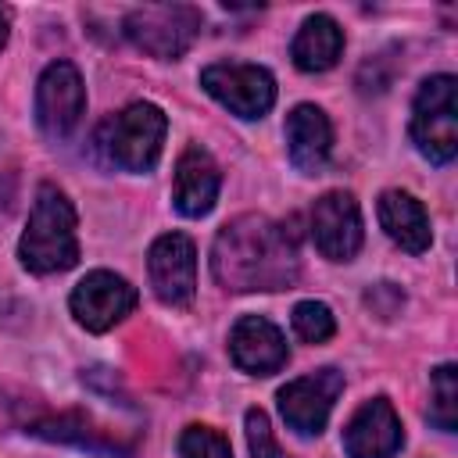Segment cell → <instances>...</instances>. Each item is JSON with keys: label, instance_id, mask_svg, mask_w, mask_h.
Listing matches in <instances>:
<instances>
[{"label": "cell", "instance_id": "9c48e42d", "mask_svg": "<svg viewBox=\"0 0 458 458\" xmlns=\"http://www.w3.org/2000/svg\"><path fill=\"white\" fill-rule=\"evenodd\" d=\"M136 308V286L114 272H89L72 290V315L89 333H107Z\"/></svg>", "mask_w": 458, "mask_h": 458}, {"label": "cell", "instance_id": "52a82bcc", "mask_svg": "<svg viewBox=\"0 0 458 458\" xmlns=\"http://www.w3.org/2000/svg\"><path fill=\"white\" fill-rule=\"evenodd\" d=\"M86 111V86L72 61H54L36 82V122L50 140H68Z\"/></svg>", "mask_w": 458, "mask_h": 458}, {"label": "cell", "instance_id": "e0dca14e", "mask_svg": "<svg viewBox=\"0 0 458 458\" xmlns=\"http://www.w3.org/2000/svg\"><path fill=\"white\" fill-rule=\"evenodd\" d=\"M344 54V32L329 14H311L301 21L290 57L301 72H329Z\"/></svg>", "mask_w": 458, "mask_h": 458}, {"label": "cell", "instance_id": "9a60e30c", "mask_svg": "<svg viewBox=\"0 0 458 458\" xmlns=\"http://www.w3.org/2000/svg\"><path fill=\"white\" fill-rule=\"evenodd\" d=\"M286 150L301 172H318L333 150V125L322 107L297 104L286 118Z\"/></svg>", "mask_w": 458, "mask_h": 458}, {"label": "cell", "instance_id": "ac0fdd59", "mask_svg": "<svg viewBox=\"0 0 458 458\" xmlns=\"http://www.w3.org/2000/svg\"><path fill=\"white\" fill-rule=\"evenodd\" d=\"M429 422L444 433H454V426H458V369L454 365H440L433 372Z\"/></svg>", "mask_w": 458, "mask_h": 458}, {"label": "cell", "instance_id": "277c9868", "mask_svg": "<svg viewBox=\"0 0 458 458\" xmlns=\"http://www.w3.org/2000/svg\"><path fill=\"white\" fill-rule=\"evenodd\" d=\"M200 29H204V14L193 4H147L125 14L129 43L161 61L182 57L200 36Z\"/></svg>", "mask_w": 458, "mask_h": 458}, {"label": "cell", "instance_id": "8fae6325", "mask_svg": "<svg viewBox=\"0 0 458 458\" xmlns=\"http://www.w3.org/2000/svg\"><path fill=\"white\" fill-rule=\"evenodd\" d=\"M361 211L358 200L344 190H329L311 208V240L322 258L351 261L361 250Z\"/></svg>", "mask_w": 458, "mask_h": 458}, {"label": "cell", "instance_id": "2e32d148", "mask_svg": "<svg viewBox=\"0 0 458 458\" xmlns=\"http://www.w3.org/2000/svg\"><path fill=\"white\" fill-rule=\"evenodd\" d=\"M379 225L386 229V236H390L401 250H408V254L429 250V240H433V233H429V215H426V208H422L411 193H404V190H386V193L379 197Z\"/></svg>", "mask_w": 458, "mask_h": 458}, {"label": "cell", "instance_id": "3957f363", "mask_svg": "<svg viewBox=\"0 0 458 458\" xmlns=\"http://www.w3.org/2000/svg\"><path fill=\"white\" fill-rule=\"evenodd\" d=\"M165 132H168V118L157 104H129L125 111L111 114L100 122L93 147L97 154L125 172H150L161 157L165 147Z\"/></svg>", "mask_w": 458, "mask_h": 458}, {"label": "cell", "instance_id": "4fadbf2b", "mask_svg": "<svg viewBox=\"0 0 458 458\" xmlns=\"http://www.w3.org/2000/svg\"><path fill=\"white\" fill-rule=\"evenodd\" d=\"M229 354L250 376H272L290 358L279 326H272L265 315H243L233 326V333H229Z\"/></svg>", "mask_w": 458, "mask_h": 458}, {"label": "cell", "instance_id": "6da1fadb", "mask_svg": "<svg viewBox=\"0 0 458 458\" xmlns=\"http://www.w3.org/2000/svg\"><path fill=\"white\" fill-rule=\"evenodd\" d=\"M211 272L233 293L290 290L301 276L297 240L268 215H240L218 229Z\"/></svg>", "mask_w": 458, "mask_h": 458}, {"label": "cell", "instance_id": "603a6c76", "mask_svg": "<svg viewBox=\"0 0 458 458\" xmlns=\"http://www.w3.org/2000/svg\"><path fill=\"white\" fill-rule=\"evenodd\" d=\"M7 36H11V11H7V7H0V50H4Z\"/></svg>", "mask_w": 458, "mask_h": 458}, {"label": "cell", "instance_id": "44dd1931", "mask_svg": "<svg viewBox=\"0 0 458 458\" xmlns=\"http://www.w3.org/2000/svg\"><path fill=\"white\" fill-rule=\"evenodd\" d=\"M179 454L182 458H233L229 440L215 433L211 426H186L179 433Z\"/></svg>", "mask_w": 458, "mask_h": 458}, {"label": "cell", "instance_id": "d6986e66", "mask_svg": "<svg viewBox=\"0 0 458 458\" xmlns=\"http://www.w3.org/2000/svg\"><path fill=\"white\" fill-rule=\"evenodd\" d=\"M29 433H36V437H47V440H64V444H79V447H118V444H111V440H104L100 437V429H89V422L86 419H79V415H68V419H47V422H36Z\"/></svg>", "mask_w": 458, "mask_h": 458}, {"label": "cell", "instance_id": "8992f818", "mask_svg": "<svg viewBox=\"0 0 458 458\" xmlns=\"http://www.w3.org/2000/svg\"><path fill=\"white\" fill-rule=\"evenodd\" d=\"M200 86L236 118H261L276 104V79L261 64H240V61L208 64L200 72Z\"/></svg>", "mask_w": 458, "mask_h": 458}, {"label": "cell", "instance_id": "5b68a950", "mask_svg": "<svg viewBox=\"0 0 458 458\" xmlns=\"http://www.w3.org/2000/svg\"><path fill=\"white\" fill-rule=\"evenodd\" d=\"M458 82L454 75H429L411 104V140L433 161L447 165L458 154Z\"/></svg>", "mask_w": 458, "mask_h": 458}, {"label": "cell", "instance_id": "7402d4cb", "mask_svg": "<svg viewBox=\"0 0 458 458\" xmlns=\"http://www.w3.org/2000/svg\"><path fill=\"white\" fill-rule=\"evenodd\" d=\"M247 447H250V458H283V451H279V444L272 437L268 415L261 408L247 411Z\"/></svg>", "mask_w": 458, "mask_h": 458}, {"label": "cell", "instance_id": "7a4b0ae2", "mask_svg": "<svg viewBox=\"0 0 458 458\" xmlns=\"http://www.w3.org/2000/svg\"><path fill=\"white\" fill-rule=\"evenodd\" d=\"M18 258L29 272L50 276V272H64L79 261V236H75V208L72 200L43 182L29 215V225L21 233L18 243Z\"/></svg>", "mask_w": 458, "mask_h": 458}, {"label": "cell", "instance_id": "ba28073f", "mask_svg": "<svg viewBox=\"0 0 458 458\" xmlns=\"http://www.w3.org/2000/svg\"><path fill=\"white\" fill-rule=\"evenodd\" d=\"M340 394H344V372L318 369V372H308L301 379H290L279 390V411L293 433L315 437L326 429L329 411H333Z\"/></svg>", "mask_w": 458, "mask_h": 458}, {"label": "cell", "instance_id": "30bf717a", "mask_svg": "<svg viewBox=\"0 0 458 458\" xmlns=\"http://www.w3.org/2000/svg\"><path fill=\"white\" fill-rule=\"evenodd\" d=\"M147 272L157 301L172 308H186L197 293V250L193 240L182 233H165L150 243Z\"/></svg>", "mask_w": 458, "mask_h": 458}, {"label": "cell", "instance_id": "ffe728a7", "mask_svg": "<svg viewBox=\"0 0 458 458\" xmlns=\"http://www.w3.org/2000/svg\"><path fill=\"white\" fill-rule=\"evenodd\" d=\"M293 333L304 344H322L336 333V318L322 301H301L293 308Z\"/></svg>", "mask_w": 458, "mask_h": 458}, {"label": "cell", "instance_id": "5bb4252c", "mask_svg": "<svg viewBox=\"0 0 458 458\" xmlns=\"http://www.w3.org/2000/svg\"><path fill=\"white\" fill-rule=\"evenodd\" d=\"M218 190H222V172H218L215 157L200 143H190L179 154L175 186H172V200H175L179 215H186V218L208 215L218 200Z\"/></svg>", "mask_w": 458, "mask_h": 458}, {"label": "cell", "instance_id": "7c38bea8", "mask_svg": "<svg viewBox=\"0 0 458 458\" xmlns=\"http://www.w3.org/2000/svg\"><path fill=\"white\" fill-rule=\"evenodd\" d=\"M401 444H404V426L386 397L365 401L344 429V447L351 458H394Z\"/></svg>", "mask_w": 458, "mask_h": 458}]
</instances>
